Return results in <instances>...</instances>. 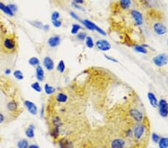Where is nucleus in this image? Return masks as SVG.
<instances>
[{"label": "nucleus", "mask_w": 168, "mask_h": 148, "mask_svg": "<svg viewBox=\"0 0 168 148\" xmlns=\"http://www.w3.org/2000/svg\"><path fill=\"white\" fill-rule=\"evenodd\" d=\"M17 38L13 34L7 35L0 41V50L7 55H13L17 52Z\"/></svg>", "instance_id": "nucleus-1"}, {"label": "nucleus", "mask_w": 168, "mask_h": 148, "mask_svg": "<svg viewBox=\"0 0 168 148\" xmlns=\"http://www.w3.org/2000/svg\"><path fill=\"white\" fill-rule=\"evenodd\" d=\"M9 100L5 104V113L8 115L10 121L15 120L19 117L22 112V109L20 107V104L17 98L15 97V94L9 96Z\"/></svg>", "instance_id": "nucleus-2"}, {"label": "nucleus", "mask_w": 168, "mask_h": 148, "mask_svg": "<svg viewBox=\"0 0 168 148\" xmlns=\"http://www.w3.org/2000/svg\"><path fill=\"white\" fill-rule=\"evenodd\" d=\"M145 132V126L143 123H137L133 128V137L135 140L139 141L142 139Z\"/></svg>", "instance_id": "nucleus-3"}, {"label": "nucleus", "mask_w": 168, "mask_h": 148, "mask_svg": "<svg viewBox=\"0 0 168 148\" xmlns=\"http://www.w3.org/2000/svg\"><path fill=\"white\" fill-rule=\"evenodd\" d=\"M152 61H153V63H154V65L156 66L159 67H164L166 65H167L168 55L166 53L159 54V55L154 57Z\"/></svg>", "instance_id": "nucleus-4"}, {"label": "nucleus", "mask_w": 168, "mask_h": 148, "mask_svg": "<svg viewBox=\"0 0 168 148\" xmlns=\"http://www.w3.org/2000/svg\"><path fill=\"white\" fill-rule=\"evenodd\" d=\"M82 24L88 28V30L90 31H96L98 33H99L100 35H103V36H105L106 35V32H105L104 30H102V28H99V26L96 25L95 23H93V22L88 20H84L83 21H82Z\"/></svg>", "instance_id": "nucleus-5"}, {"label": "nucleus", "mask_w": 168, "mask_h": 148, "mask_svg": "<svg viewBox=\"0 0 168 148\" xmlns=\"http://www.w3.org/2000/svg\"><path fill=\"white\" fill-rule=\"evenodd\" d=\"M159 113L161 117L165 118L168 117V102L164 99H161L158 103Z\"/></svg>", "instance_id": "nucleus-6"}, {"label": "nucleus", "mask_w": 168, "mask_h": 148, "mask_svg": "<svg viewBox=\"0 0 168 148\" xmlns=\"http://www.w3.org/2000/svg\"><path fill=\"white\" fill-rule=\"evenodd\" d=\"M95 45H96V47L97 48V49H99V51H102V52L109 51L112 48V45H111L110 43L105 39L98 40Z\"/></svg>", "instance_id": "nucleus-7"}, {"label": "nucleus", "mask_w": 168, "mask_h": 148, "mask_svg": "<svg viewBox=\"0 0 168 148\" xmlns=\"http://www.w3.org/2000/svg\"><path fill=\"white\" fill-rule=\"evenodd\" d=\"M129 115L136 123H141L143 120V114L138 109H132L129 110Z\"/></svg>", "instance_id": "nucleus-8"}, {"label": "nucleus", "mask_w": 168, "mask_h": 148, "mask_svg": "<svg viewBox=\"0 0 168 148\" xmlns=\"http://www.w3.org/2000/svg\"><path fill=\"white\" fill-rule=\"evenodd\" d=\"M152 28L155 33L158 35H164L167 33V29L164 23L161 22H156L152 25Z\"/></svg>", "instance_id": "nucleus-9"}, {"label": "nucleus", "mask_w": 168, "mask_h": 148, "mask_svg": "<svg viewBox=\"0 0 168 148\" xmlns=\"http://www.w3.org/2000/svg\"><path fill=\"white\" fill-rule=\"evenodd\" d=\"M23 105L25 108H26L27 111L29 112L31 115H38V106H36L35 102H33L32 101H30V100H25L23 102Z\"/></svg>", "instance_id": "nucleus-10"}, {"label": "nucleus", "mask_w": 168, "mask_h": 148, "mask_svg": "<svg viewBox=\"0 0 168 148\" xmlns=\"http://www.w3.org/2000/svg\"><path fill=\"white\" fill-rule=\"evenodd\" d=\"M131 15L133 18L134 21L135 22L137 25H141L143 22V14L138 10H132L131 11Z\"/></svg>", "instance_id": "nucleus-11"}, {"label": "nucleus", "mask_w": 168, "mask_h": 148, "mask_svg": "<svg viewBox=\"0 0 168 148\" xmlns=\"http://www.w3.org/2000/svg\"><path fill=\"white\" fill-rule=\"evenodd\" d=\"M61 41H62L61 36H59V35H53V36H51L48 39L47 44L51 48H55L59 46L60 44H61Z\"/></svg>", "instance_id": "nucleus-12"}, {"label": "nucleus", "mask_w": 168, "mask_h": 148, "mask_svg": "<svg viewBox=\"0 0 168 148\" xmlns=\"http://www.w3.org/2000/svg\"><path fill=\"white\" fill-rule=\"evenodd\" d=\"M43 65L44 67L48 71L53 70L55 68V62L52 60V58L49 56H46L43 60Z\"/></svg>", "instance_id": "nucleus-13"}, {"label": "nucleus", "mask_w": 168, "mask_h": 148, "mask_svg": "<svg viewBox=\"0 0 168 148\" xmlns=\"http://www.w3.org/2000/svg\"><path fill=\"white\" fill-rule=\"evenodd\" d=\"M58 144L60 148H73V143L67 138L58 139Z\"/></svg>", "instance_id": "nucleus-14"}, {"label": "nucleus", "mask_w": 168, "mask_h": 148, "mask_svg": "<svg viewBox=\"0 0 168 148\" xmlns=\"http://www.w3.org/2000/svg\"><path fill=\"white\" fill-rule=\"evenodd\" d=\"M126 141L119 138L114 139L111 143V148H126Z\"/></svg>", "instance_id": "nucleus-15"}, {"label": "nucleus", "mask_w": 168, "mask_h": 148, "mask_svg": "<svg viewBox=\"0 0 168 148\" xmlns=\"http://www.w3.org/2000/svg\"><path fill=\"white\" fill-rule=\"evenodd\" d=\"M55 99L58 103H61V104H64L67 102L68 99H69V96L67 94L64 93V92H58L56 94L55 96Z\"/></svg>", "instance_id": "nucleus-16"}, {"label": "nucleus", "mask_w": 168, "mask_h": 148, "mask_svg": "<svg viewBox=\"0 0 168 148\" xmlns=\"http://www.w3.org/2000/svg\"><path fill=\"white\" fill-rule=\"evenodd\" d=\"M147 97L148 99H149V103H150L151 106H152V108H154V109L157 108L158 103H159V100H158L156 95H155L153 93H152V92H149V93L147 94Z\"/></svg>", "instance_id": "nucleus-17"}, {"label": "nucleus", "mask_w": 168, "mask_h": 148, "mask_svg": "<svg viewBox=\"0 0 168 148\" xmlns=\"http://www.w3.org/2000/svg\"><path fill=\"white\" fill-rule=\"evenodd\" d=\"M36 73H35V76H36L37 80H38L39 82H43L44 80V78H45V74H44V70L43 68L39 65V66L36 67Z\"/></svg>", "instance_id": "nucleus-18"}, {"label": "nucleus", "mask_w": 168, "mask_h": 148, "mask_svg": "<svg viewBox=\"0 0 168 148\" xmlns=\"http://www.w3.org/2000/svg\"><path fill=\"white\" fill-rule=\"evenodd\" d=\"M35 126L34 124H30L28 127L26 128L25 131V136H27V138L28 139H33L35 137Z\"/></svg>", "instance_id": "nucleus-19"}, {"label": "nucleus", "mask_w": 168, "mask_h": 148, "mask_svg": "<svg viewBox=\"0 0 168 148\" xmlns=\"http://www.w3.org/2000/svg\"><path fill=\"white\" fill-rule=\"evenodd\" d=\"M0 10L3 11L5 14L10 17H13L14 15V13L11 10V8L8 7V5H5L2 2H0Z\"/></svg>", "instance_id": "nucleus-20"}, {"label": "nucleus", "mask_w": 168, "mask_h": 148, "mask_svg": "<svg viewBox=\"0 0 168 148\" xmlns=\"http://www.w3.org/2000/svg\"><path fill=\"white\" fill-rule=\"evenodd\" d=\"M132 5L131 0H119V6L122 9L127 10L129 9Z\"/></svg>", "instance_id": "nucleus-21"}, {"label": "nucleus", "mask_w": 168, "mask_h": 148, "mask_svg": "<svg viewBox=\"0 0 168 148\" xmlns=\"http://www.w3.org/2000/svg\"><path fill=\"white\" fill-rule=\"evenodd\" d=\"M44 91L47 95H52L56 92V89L53 86H51L47 83L44 85Z\"/></svg>", "instance_id": "nucleus-22"}, {"label": "nucleus", "mask_w": 168, "mask_h": 148, "mask_svg": "<svg viewBox=\"0 0 168 148\" xmlns=\"http://www.w3.org/2000/svg\"><path fill=\"white\" fill-rule=\"evenodd\" d=\"M133 49L135 52H138L139 53L146 54L148 52L147 49L143 45H138V44H136V45H135L133 46Z\"/></svg>", "instance_id": "nucleus-23"}, {"label": "nucleus", "mask_w": 168, "mask_h": 148, "mask_svg": "<svg viewBox=\"0 0 168 148\" xmlns=\"http://www.w3.org/2000/svg\"><path fill=\"white\" fill-rule=\"evenodd\" d=\"M8 122L11 121H10L9 118H8L7 114L0 109V124H3V123H8Z\"/></svg>", "instance_id": "nucleus-24"}, {"label": "nucleus", "mask_w": 168, "mask_h": 148, "mask_svg": "<svg viewBox=\"0 0 168 148\" xmlns=\"http://www.w3.org/2000/svg\"><path fill=\"white\" fill-rule=\"evenodd\" d=\"M159 148H168V138L161 137L158 142Z\"/></svg>", "instance_id": "nucleus-25"}, {"label": "nucleus", "mask_w": 168, "mask_h": 148, "mask_svg": "<svg viewBox=\"0 0 168 148\" xmlns=\"http://www.w3.org/2000/svg\"><path fill=\"white\" fill-rule=\"evenodd\" d=\"M28 64H29L32 67H38L39 66L40 64H41V62H40L39 58H37V57H32L28 59Z\"/></svg>", "instance_id": "nucleus-26"}, {"label": "nucleus", "mask_w": 168, "mask_h": 148, "mask_svg": "<svg viewBox=\"0 0 168 148\" xmlns=\"http://www.w3.org/2000/svg\"><path fill=\"white\" fill-rule=\"evenodd\" d=\"M28 146H29V142L25 139H20V140L17 142L18 148H28Z\"/></svg>", "instance_id": "nucleus-27"}, {"label": "nucleus", "mask_w": 168, "mask_h": 148, "mask_svg": "<svg viewBox=\"0 0 168 148\" xmlns=\"http://www.w3.org/2000/svg\"><path fill=\"white\" fill-rule=\"evenodd\" d=\"M13 75H14V77L17 79V80H23L24 79V75L22 73V72L20 70H14L13 73Z\"/></svg>", "instance_id": "nucleus-28"}, {"label": "nucleus", "mask_w": 168, "mask_h": 148, "mask_svg": "<svg viewBox=\"0 0 168 148\" xmlns=\"http://www.w3.org/2000/svg\"><path fill=\"white\" fill-rule=\"evenodd\" d=\"M85 44H86L87 47H88L89 49H93L95 46L93 38L91 36H87V38H85Z\"/></svg>", "instance_id": "nucleus-29"}, {"label": "nucleus", "mask_w": 168, "mask_h": 148, "mask_svg": "<svg viewBox=\"0 0 168 148\" xmlns=\"http://www.w3.org/2000/svg\"><path fill=\"white\" fill-rule=\"evenodd\" d=\"M82 29V26L78 23H74L72 25V28H71V34L72 35H77L79 32V31Z\"/></svg>", "instance_id": "nucleus-30"}, {"label": "nucleus", "mask_w": 168, "mask_h": 148, "mask_svg": "<svg viewBox=\"0 0 168 148\" xmlns=\"http://www.w3.org/2000/svg\"><path fill=\"white\" fill-rule=\"evenodd\" d=\"M31 88L38 93H41L42 91V88H41V85L38 82H34L33 83L31 84Z\"/></svg>", "instance_id": "nucleus-31"}, {"label": "nucleus", "mask_w": 168, "mask_h": 148, "mask_svg": "<svg viewBox=\"0 0 168 148\" xmlns=\"http://www.w3.org/2000/svg\"><path fill=\"white\" fill-rule=\"evenodd\" d=\"M65 70H66V66H65L64 62L63 60H61L58 62V66H57V70L61 73H64Z\"/></svg>", "instance_id": "nucleus-32"}, {"label": "nucleus", "mask_w": 168, "mask_h": 148, "mask_svg": "<svg viewBox=\"0 0 168 148\" xmlns=\"http://www.w3.org/2000/svg\"><path fill=\"white\" fill-rule=\"evenodd\" d=\"M30 24L33 25L34 27L37 28H39V29H43V22H40V21L37 20H33L32 22H30Z\"/></svg>", "instance_id": "nucleus-33"}, {"label": "nucleus", "mask_w": 168, "mask_h": 148, "mask_svg": "<svg viewBox=\"0 0 168 148\" xmlns=\"http://www.w3.org/2000/svg\"><path fill=\"white\" fill-rule=\"evenodd\" d=\"M87 34L86 32H79V33L76 35V38H77L79 41H85V38H87Z\"/></svg>", "instance_id": "nucleus-34"}, {"label": "nucleus", "mask_w": 168, "mask_h": 148, "mask_svg": "<svg viewBox=\"0 0 168 148\" xmlns=\"http://www.w3.org/2000/svg\"><path fill=\"white\" fill-rule=\"evenodd\" d=\"M160 139H161L160 136H159L158 134H156V133H152V140L154 143H158L159 141L160 140Z\"/></svg>", "instance_id": "nucleus-35"}, {"label": "nucleus", "mask_w": 168, "mask_h": 148, "mask_svg": "<svg viewBox=\"0 0 168 148\" xmlns=\"http://www.w3.org/2000/svg\"><path fill=\"white\" fill-rule=\"evenodd\" d=\"M59 17H60V14L58 11H54V12L52 14V16H51L52 21L57 20L59 19Z\"/></svg>", "instance_id": "nucleus-36"}, {"label": "nucleus", "mask_w": 168, "mask_h": 148, "mask_svg": "<svg viewBox=\"0 0 168 148\" xmlns=\"http://www.w3.org/2000/svg\"><path fill=\"white\" fill-rule=\"evenodd\" d=\"M52 24H53L54 26L55 27V28H59V27L62 26V22L61 20H53L52 21Z\"/></svg>", "instance_id": "nucleus-37"}, {"label": "nucleus", "mask_w": 168, "mask_h": 148, "mask_svg": "<svg viewBox=\"0 0 168 148\" xmlns=\"http://www.w3.org/2000/svg\"><path fill=\"white\" fill-rule=\"evenodd\" d=\"M104 56H105V58H106L107 60H109V61H110V62H114V63H118V61L117 60L116 58H113V57L110 56V55H104Z\"/></svg>", "instance_id": "nucleus-38"}, {"label": "nucleus", "mask_w": 168, "mask_h": 148, "mask_svg": "<svg viewBox=\"0 0 168 148\" xmlns=\"http://www.w3.org/2000/svg\"><path fill=\"white\" fill-rule=\"evenodd\" d=\"M70 14V16L72 17V18H74L75 20H77L80 21V22H82V20H81V19L79 18V17L78 16V14H76L75 13H74V12H72V11H71Z\"/></svg>", "instance_id": "nucleus-39"}, {"label": "nucleus", "mask_w": 168, "mask_h": 148, "mask_svg": "<svg viewBox=\"0 0 168 148\" xmlns=\"http://www.w3.org/2000/svg\"><path fill=\"white\" fill-rule=\"evenodd\" d=\"M8 7L11 8V10L14 13H15L17 11V5H14V4H12V5H8Z\"/></svg>", "instance_id": "nucleus-40"}, {"label": "nucleus", "mask_w": 168, "mask_h": 148, "mask_svg": "<svg viewBox=\"0 0 168 148\" xmlns=\"http://www.w3.org/2000/svg\"><path fill=\"white\" fill-rule=\"evenodd\" d=\"M72 5L74 7V8H76V9L82 10V11H83V9H82V7H81L79 5H77V4H75V3H74V2H72Z\"/></svg>", "instance_id": "nucleus-41"}, {"label": "nucleus", "mask_w": 168, "mask_h": 148, "mask_svg": "<svg viewBox=\"0 0 168 148\" xmlns=\"http://www.w3.org/2000/svg\"><path fill=\"white\" fill-rule=\"evenodd\" d=\"M73 2L75 4H77V5H82L85 2L84 0H73Z\"/></svg>", "instance_id": "nucleus-42"}, {"label": "nucleus", "mask_w": 168, "mask_h": 148, "mask_svg": "<svg viewBox=\"0 0 168 148\" xmlns=\"http://www.w3.org/2000/svg\"><path fill=\"white\" fill-rule=\"evenodd\" d=\"M28 148H40V147L38 144H29Z\"/></svg>", "instance_id": "nucleus-43"}, {"label": "nucleus", "mask_w": 168, "mask_h": 148, "mask_svg": "<svg viewBox=\"0 0 168 148\" xmlns=\"http://www.w3.org/2000/svg\"><path fill=\"white\" fill-rule=\"evenodd\" d=\"M43 29L46 32L49 30V25H43Z\"/></svg>", "instance_id": "nucleus-44"}, {"label": "nucleus", "mask_w": 168, "mask_h": 148, "mask_svg": "<svg viewBox=\"0 0 168 148\" xmlns=\"http://www.w3.org/2000/svg\"><path fill=\"white\" fill-rule=\"evenodd\" d=\"M11 73V69H9V68H8V69H6L5 70V75H10Z\"/></svg>", "instance_id": "nucleus-45"}, {"label": "nucleus", "mask_w": 168, "mask_h": 148, "mask_svg": "<svg viewBox=\"0 0 168 148\" xmlns=\"http://www.w3.org/2000/svg\"><path fill=\"white\" fill-rule=\"evenodd\" d=\"M167 43H168V41H167Z\"/></svg>", "instance_id": "nucleus-46"}]
</instances>
